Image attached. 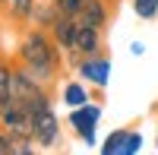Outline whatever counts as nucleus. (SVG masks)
<instances>
[{
	"instance_id": "6e6552de",
	"label": "nucleus",
	"mask_w": 158,
	"mask_h": 155,
	"mask_svg": "<svg viewBox=\"0 0 158 155\" xmlns=\"http://www.w3.org/2000/svg\"><path fill=\"white\" fill-rule=\"evenodd\" d=\"M35 3L38 0H3V10H0V16L10 29H25V25H32V13H35Z\"/></svg>"
},
{
	"instance_id": "7ed1b4c3",
	"label": "nucleus",
	"mask_w": 158,
	"mask_h": 155,
	"mask_svg": "<svg viewBox=\"0 0 158 155\" xmlns=\"http://www.w3.org/2000/svg\"><path fill=\"white\" fill-rule=\"evenodd\" d=\"M101 117H104L101 101H98V98H89L85 105L67 111V127L73 130V136H76L82 146L95 149V146H98V124H101Z\"/></svg>"
},
{
	"instance_id": "f03ea898",
	"label": "nucleus",
	"mask_w": 158,
	"mask_h": 155,
	"mask_svg": "<svg viewBox=\"0 0 158 155\" xmlns=\"http://www.w3.org/2000/svg\"><path fill=\"white\" fill-rule=\"evenodd\" d=\"M29 120H32V139L41 152H54L63 146V120L57 114V101L51 89H44L38 98L29 101Z\"/></svg>"
},
{
	"instance_id": "39448f33",
	"label": "nucleus",
	"mask_w": 158,
	"mask_h": 155,
	"mask_svg": "<svg viewBox=\"0 0 158 155\" xmlns=\"http://www.w3.org/2000/svg\"><path fill=\"white\" fill-rule=\"evenodd\" d=\"M76 29H79V19L76 16H57L54 25H51V38L57 41V48L63 51L67 57V67H76Z\"/></svg>"
},
{
	"instance_id": "9b49d317",
	"label": "nucleus",
	"mask_w": 158,
	"mask_h": 155,
	"mask_svg": "<svg viewBox=\"0 0 158 155\" xmlns=\"http://www.w3.org/2000/svg\"><path fill=\"white\" fill-rule=\"evenodd\" d=\"M13 70H16L13 54H10V57L0 54V114L16 101V95H13Z\"/></svg>"
},
{
	"instance_id": "2eb2a0df",
	"label": "nucleus",
	"mask_w": 158,
	"mask_h": 155,
	"mask_svg": "<svg viewBox=\"0 0 158 155\" xmlns=\"http://www.w3.org/2000/svg\"><path fill=\"white\" fill-rule=\"evenodd\" d=\"M142 149H146V136H142L136 127H130V133H127V146H123V155H139Z\"/></svg>"
},
{
	"instance_id": "423d86ee",
	"label": "nucleus",
	"mask_w": 158,
	"mask_h": 155,
	"mask_svg": "<svg viewBox=\"0 0 158 155\" xmlns=\"http://www.w3.org/2000/svg\"><path fill=\"white\" fill-rule=\"evenodd\" d=\"M0 130H6L13 139H29L32 136V120H29V105L13 101V105L0 114Z\"/></svg>"
},
{
	"instance_id": "f8f14e48",
	"label": "nucleus",
	"mask_w": 158,
	"mask_h": 155,
	"mask_svg": "<svg viewBox=\"0 0 158 155\" xmlns=\"http://www.w3.org/2000/svg\"><path fill=\"white\" fill-rule=\"evenodd\" d=\"M127 133H130V127H114V130L108 133L98 143L101 155H123V146H127Z\"/></svg>"
},
{
	"instance_id": "dca6fc26",
	"label": "nucleus",
	"mask_w": 158,
	"mask_h": 155,
	"mask_svg": "<svg viewBox=\"0 0 158 155\" xmlns=\"http://www.w3.org/2000/svg\"><path fill=\"white\" fill-rule=\"evenodd\" d=\"M85 3L89 0H54V6H57L60 16H79V13L85 10Z\"/></svg>"
},
{
	"instance_id": "20e7f679",
	"label": "nucleus",
	"mask_w": 158,
	"mask_h": 155,
	"mask_svg": "<svg viewBox=\"0 0 158 155\" xmlns=\"http://www.w3.org/2000/svg\"><path fill=\"white\" fill-rule=\"evenodd\" d=\"M76 76L82 82H89L92 89H98V92H104V89L111 86V73H114V60L108 51H98V54H89V57H79L76 60Z\"/></svg>"
},
{
	"instance_id": "1a4fd4ad",
	"label": "nucleus",
	"mask_w": 158,
	"mask_h": 155,
	"mask_svg": "<svg viewBox=\"0 0 158 155\" xmlns=\"http://www.w3.org/2000/svg\"><path fill=\"white\" fill-rule=\"evenodd\" d=\"M98 51H104V29L79 22V29H76V57H89V54H98Z\"/></svg>"
},
{
	"instance_id": "6ab92c4d",
	"label": "nucleus",
	"mask_w": 158,
	"mask_h": 155,
	"mask_svg": "<svg viewBox=\"0 0 158 155\" xmlns=\"http://www.w3.org/2000/svg\"><path fill=\"white\" fill-rule=\"evenodd\" d=\"M155 152H158V133H155Z\"/></svg>"
},
{
	"instance_id": "f3484780",
	"label": "nucleus",
	"mask_w": 158,
	"mask_h": 155,
	"mask_svg": "<svg viewBox=\"0 0 158 155\" xmlns=\"http://www.w3.org/2000/svg\"><path fill=\"white\" fill-rule=\"evenodd\" d=\"M0 155H16V139L6 130H0Z\"/></svg>"
},
{
	"instance_id": "9d476101",
	"label": "nucleus",
	"mask_w": 158,
	"mask_h": 155,
	"mask_svg": "<svg viewBox=\"0 0 158 155\" xmlns=\"http://www.w3.org/2000/svg\"><path fill=\"white\" fill-rule=\"evenodd\" d=\"M111 19H114V3H108V0H89L85 10L79 13V22L98 25V29H108Z\"/></svg>"
},
{
	"instance_id": "412c9836",
	"label": "nucleus",
	"mask_w": 158,
	"mask_h": 155,
	"mask_svg": "<svg viewBox=\"0 0 158 155\" xmlns=\"http://www.w3.org/2000/svg\"><path fill=\"white\" fill-rule=\"evenodd\" d=\"M0 10H3V0H0Z\"/></svg>"
},
{
	"instance_id": "f257e3e1",
	"label": "nucleus",
	"mask_w": 158,
	"mask_h": 155,
	"mask_svg": "<svg viewBox=\"0 0 158 155\" xmlns=\"http://www.w3.org/2000/svg\"><path fill=\"white\" fill-rule=\"evenodd\" d=\"M13 60L51 89L67 70V57L57 48V41L51 38V29H38V25H25L22 29L16 48H13Z\"/></svg>"
},
{
	"instance_id": "4468645a",
	"label": "nucleus",
	"mask_w": 158,
	"mask_h": 155,
	"mask_svg": "<svg viewBox=\"0 0 158 155\" xmlns=\"http://www.w3.org/2000/svg\"><path fill=\"white\" fill-rule=\"evenodd\" d=\"M133 6V16L142 22H155L158 19V0H130Z\"/></svg>"
},
{
	"instance_id": "ddd939ff",
	"label": "nucleus",
	"mask_w": 158,
	"mask_h": 155,
	"mask_svg": "<svg viewBox=\"0 0 158 155\" xmlns=\"http://www.w3.org/2000/svg\"><path fill=\"white\" fill-rule=\"evenodd\" d=\"M60 16L54 0H38L35 3V13H32V25H38V29H51L54 25V19Z\"/></svg>"
},
{
	"instance_id": "a211bd4d",
	"label": "nucleus",
	"mask_w": 158,
	"mask_h": 155,
	"mask_svg": "<svg viewBox=\"0 0 158 155\" xmlns=\"http://www.w3.org/2000/svg\"><path fill=\"white\" fill-rule=\"evenodd\" d=\"M146 41H130V54H133V57H142V54H146Z\"/></svg>"
},
{
	"instance_id": "aec40b11",
	"label": "nucleus",
	"mask_w": 158,
	"mask_h": 155,
	"mask_svg": "<svg viewBox=\"0 0 158 155\" xmlns=\"http://www.w3.org/2000/svg\"><path fill=\"white\" fill-rule=\"evenodd\" d=\"M108 3H114V6H117V3H120V0H108Z\"/></svg>"
},
{
	"instance_id": "0eeeda50",
	"label": "nucleus",
	"mask_w": 158,
	"mask_h": 155,
	"mask_svg": "<svg viewBox=\"0 0 158 155\" xmlns=\"http://www.w3.org/2000/svg\"><path fill=\"white\" fill-rule=\"evenodd\" d=\"M92 98V86L89 82H82L79 76H67V79H57V101L63 108H79V105H85V101Z\"/></svg>"
}]
</instances>
